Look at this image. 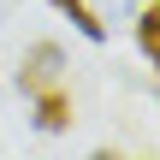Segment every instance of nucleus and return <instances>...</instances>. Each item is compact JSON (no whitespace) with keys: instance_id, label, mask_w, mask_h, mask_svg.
<instances>
[{"instance_id":"obj_4","label":"nucleus","mask_w":160,"mask_h":160,"mask_svg":"<svg viewBox=\"0 0 160 160\" xmlns=\"http://www.w3.org/2000/svg\"><path fill=\"white\" fill-rule=\"evenodd\" d=\"M137 48H142V59H160V6H142V18H137Z\"/></svg>"},{"instance_id":"obj_2","label":"nucleus","mask_w":160,"mask_h":160,"mask_svg":"<svg viewBox=\"0 0 160 160\" xmlns=\"http://www.w3.org/2000/svg\"><path fill=\"white\" fill-rule=\"evenodd\" d=\"M30 101H36V131H42V137L71 131V95H65L59 83H53V89H36Z\"/></svg>"},{"instance_id":"obj_1","label":"nucleus","mask_w":160,"mask_h":160,"mask_svg":"<svg viewBox=\"0 0 160 160\" xmlns=\"http://www.w3.org/2000/svg\"><path fill=\"white\" fill-rule=\"evenodd\" d=\"M59 71H65V53H59V42H36V48H24L18 89H24V95H36V89H53V83H59Z\"/></svg>"},{"instance_id":"obj_3","label":"nucleus","mask_w":160,"mask_h":160,"mask_svg":"<svg viewBox=\"0 0 160 160\" xmlns=\"http://www.w3.org/2000/svg\"><path fill=\"white\" fill-rule=\"evenodd\" d=\"M48 6H59V12L77 24V36H89V42H107V18H101L89 0H48Z\"/></svg>"}]
</instances>
